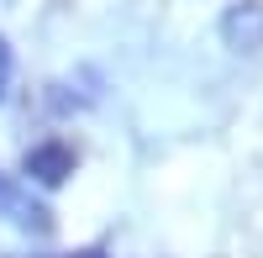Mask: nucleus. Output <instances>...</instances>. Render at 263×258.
<instances>
[{"instance_id": "f03ea898", "label": "nucleus", "mask_w": 263, "mask_h": 258, "mask_svg": "<svg viewBox=\"0 0 263 258\" xmlns=\"http://www.w3.org/2000/svg\"><path fill=\"white\" fill-rule=\"evenodd\" d=\"M74 163L79 158H74V148L63 137H42V142H32L27 153H21V179L32 190H58V185H69Z\"/></svg>"}, {"instance_id": "f257e3e1", "label": "nucleus", "mask_w": 263, "mask_h": 258, "mask_svg": "<svg viewBox=\"0 0 263 258\" xmlns=\"http://www.w3.org/2000/svg\"><path fill=\"white\" fill-rule=\"evenodd\" d=\"M0 222L16 227V232H32V237H48L53 232V206L42 200V190H32L27 179L0 169Z\"/></svg>"}, {"instance_id": "7ed1b4c3", "label": "nucleus", "mask_w": 263, "mask_h": 258, "mask_svg": "<svg viewBox=\"0 0 263 258\" xmlns=\"http://www.w3.org/2000/svg\"><path fill=\"white\" fill-rule=\"evenodd\" d=\"M216 32L232 53H248V58L263 53V0H232L216 21Z\"/></svg>"}, {"instance_id": "20e7f679", "label": "nucleus", "mask_w": 263, "mask_h": 258, "mask_svg": "<svg viewBox=\"0 0 263 258\" xmlns=\"http://www.w3.org/2000/svg\"><path fill=\"white\" fill-rule=\"evenodd\" d=\"M11 79H16V53H11V42H6V32H0V100L11 95Z\"/></svg>"}]
</instances>
